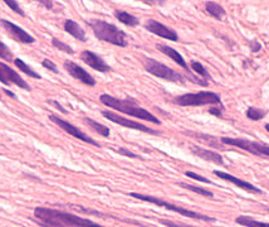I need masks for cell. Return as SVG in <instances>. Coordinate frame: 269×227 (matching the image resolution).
<instances>
[{"instance_id": "obj_1", "label": "cell", "mask_w": 269, "mask_h": 227, "mask_svg": "<svg viewBox=\"0 0 269 227\" xmlns=\"http://www.w3.org/2000/svg\"><path fill=\"white\" fill-rule=\"evenodd\" d=\"M34 221L42 227H103L88 219L45 207L34 210Z\"/></svg>"}, {"instance_id": "obj_2", "label": "cell", "mask_w": 269, "mask_h": 227, "mask_svg": "<svg viewBox=\"0 0 269 227\" xmlns=\"http://www.w3.org/2000/svg\"><path fill=\"white\" fill-rule=\"evenodd\" d=\"M100 101L102 102L105 106H109L111 107V109L117 110V111L127 114V115L134 116V118L141 119V120L148 121V123L156 124V125H160L161 124V121L158 120L155 115H152L151 112H148L147 110H145L143 107H140L138 105L134 104V100L131 99L120 100L111 96V95L103 94L100 96Z\"/></svg>"}, {"instance_id": "obj_3", "label": "cell", "mask_w": 269, "mask_h": 227, "mask_svg": "<svg viewBox=\"0 0 269 227\" xmlns=\"http://www.w3.org/2000/svg\"><path fill=\"white\" fill-rule=\"evenodd\" d=\"M88 25L93 30L96 37L103 42L111 43V44L117 45V47H126L127 37L126 33L117 28L115 24L107 23L101 19H92L88 21Z\"/></svg>"}, {"instance_id": "obj_4", "label": "cell", "mask_w": 269, "mask_h": 227, "mask_svg": "<svg viewBox=\"0 0 269 227\" xmlns=\"http://www.w3.org/2000/svg\"><path fill=\"white\" fill-rule=\"evenodd\" d=\"M130 196L134 198H137V200L145 201V202L153 203V205H156V206H158V207H165L166 210L176 212V214L182 215V216H185V217H190V219L199 220V221H204V222H217V220L214 219V217L198 214V212L190 211V210H186V209H184V207L175 206V205H172V203L166 202V201L161 200V198H158V197H153V196H146V195H141V193H134V192L130 193Z\"/></svg>"}, {"instance_id": "obj_5", "label": "cell", "mask_w": 269, "mask_h": 227, "mask_svg": "<svg viewBox=\"0 0 269 227\" xmlns=\"http://www.w3.org/2000/svg\"><path fill=\"white\" fill-rule=\"evenodd\" d=\"M175 104L179 106H203V105H219L223 106L220 96L211 91H200L196 94H185L175 97Z\"/></svg>"}, {"instance_id": "obj_6", "label": "cell", "mask_w": 269, "mask_h": 227, "mask_svg": "<svg viewBox=\"0 0 269 227\" xmlns=\"http://www.w3.org/2000/svg\"><path fill=\"white\" fill-rule=\"evenodd\" d=\"M143 66H145V70L147 71L151 75L156 76L158 78H162V80L170 81V82H176V83H185V77L182 75H180L179 72L174 71L172 68L167 67L166 64L161 63V62L156 61V59L146 58L143 61Z\"/></svg>"}, {"instance_id": "obj_7", "label": "cell", "mask_w": 269, "mask_h": 227, "mask_svg": "<svg viewBox=\"0 0 269 227\" xmlns=\"http://www.w3.org/2000/svg\"><path fill=\"white\" fill-rule=\"evenodd\" d=\"M222 143L230 145V147H237L239 149L247 150L258 157L269 158V145L262 144L258 142H252L247 139H239V138H222Z\"/></svg>"}, {"instance_id": "obj_8", "label": "cell", "mask_w": 269, "mask_h": 227, "mask_svg": "<svg viewBox=\"0 0 269 227\" xmlns=\"http://www.w3.org/2000/svg\"><path fill=\"white\" fill-rule=\"evenodd\" d=\"M50 121H53L54 124H57V125L59 126V128L62 129V130L66 131L67 134H69L71 136H74V138H77V139L82 140V142L87 143V144L93 145V147H100V144H98L97 142H96L95 139H92L91 136H88L87 134L83 133L81 129H78L77 126H74L73 124H71L69 121L64 120V119L59 118V116L57 115H49Z\"/></svg>"}, {"instance_id": "obj_9", "label": "cell", "mask_w": 269, "mask_h": 227, "mask_svg": "<svg viewBox=\"0 0 269 227\" xmlns=\"http://www.w3.org/2000/svg\"><path fill=\"white\" fill-rule=\"evenodd\" d=\"M101 114H102V115L105 116V118L107 119V120L112 121V123L119 124V125L124 126V128L134 129V130L143 131V133L152 134V135H158V134H160V131L153 130V129L148 128V126L142 125V124H140V123H136V121L129 120V119L124 118V116H120V115H117V114H115V112L109 111V110H103V111L101 112Z\"/></svg>"}, {"instance_id": "obj_10", "label": "cell", "mask_w": 269, "mask_h": 227, "mask_svg": "<svg viewBox=\"0 0 269 227\" xmlns=\"http://www.w3.org/2000/svg\"><path fill=\"white\" fill-rule=\"evenodd\" d=\"M0 82L4 85H15L28 91L30 90L26 81H24V78L19 73H16L13 68L4 63H0Z\"/></svg>"}, {"instance_id": "obj_11", "label": "cell", "mask_w": 269, "mask_h": 227, "mask_svg": "<svg viewBox=\"0 0 269 227\" xmlns=\"http://www.w3.org/2000/svg\"><path fill=\"white\" fill-rule=\"evenodd\" d=\"M0 24L3 25L4 29L9 33L11 38H14L18 42L24 43V44H32V43L35 42L34 38L29 34V33H26L25 30L21 29L20 27L15 25L11 21L5 20V19H0Z\"/></svg>"}, {"instance_id": "obj_12", "label": "cell", "mask_w": 269, "mask_h": 227, "mask_svg": "<svg viewBox=\"0 0 269 227\" xmlns=\"http://www.w3.org/2000/svg\"><path fill=\"white\" fill-rule=\"evenodd\" d=\"M64 68H66L67 72H68L72 77L81 81V82L85 83V85L91 86V87L96 85L95 78H93L92 76H91L90 73L85 70V68H82V67L78 66L77 63H74V62L66 61L64 62Z\"/></svg>"}, {"instance_id": "obj_13", "label": "cell", "mask_w": 269, "mask_h": 227, "mask_svg": "<svg viewBox=\"0 0 269 227\" xmlns=\"http://www.w3.org/2000/svg\"><path fill=\"white\" fill-rule=\"evenodd\" d=\"M145 28L148 30V32L153 33V34L158 35L161 38H165V39L172 40V42H177L179 40V37H177V33L175 30L170 29L166 25L160 23L157 20H153V19H150V20L146 21Z\"/></svg>"}, {"instance_id": "obj_14", "label": "cell", "mask_w": 269, "mask_h": 227, "mask_svg": "<svg viewBox=\"0 0 269 227\" xmlns=\"http://www.w3.org/2000/svg\"><path fill=\"white\" fill-rule=\"evenodd\" d=\"M81 59L85 62L86 64L93 68V70L98 71V72H110L111 71V67L106 63L102 58H101L98 54L93 53L91 51H83L81 53Z\"/></svg>"}, {"instance_id": "obj_15", "label": "cell", "mask_w": 269, "mask_h": 227, "mask_svg": "<svg viewBox=\"0 0 269 227\" xmlns=\"http://www.w3.org/2000/svg\"><path fill=\"white\" fill-rule=\"evenodd\" d=\"M214 174L219 177V178L224 179V181L230 182V183H233V185H235L237 187L242 188V190H244V191H248V192H252V193H257V195H262V193H263V191L259 190V188L256 187V186L251 185V183H248V182H246V181H242V179L237 178V177L232 176V174H229V173H225V172H222V171H214Z\"/></svg>"}, {"instance_id": "obj_16", "label": "cell", "mask_w": 269, "mask_h": 227, "mask_svg": "<svg viewBox=\"0 0 269 227\" xmlns=\"http://www.w3.org/2000/svg\"><path fill=\"white\" fill-rule=\"evenodd\" d=\"M190 152L193 153L194 155H196V157L204 159V161L213 162V163L219 164V166H223V164H224V159H223L222 155L218 154V153L215 152H211V150L205 149V148L198 147V145H191Z\"/></svg>"}, {"instance_id": "obj_17", "label": "cell", "mask_w": 269, "mask_h": 227, "mask_svg": "<svg viewBox=\"0 0 269 227\" xmlns=\"http://www.w3.org/2000/svg\"><path fill=\"white\" fill-rule=\"evenodd\" d=\"M64 30L67 33H69L71 35H73L76 39L81 40V42H86L87 37H86V32L83 30V28L77 23V21L72 20V19H67L64 21Z\"/></svg>"}, {"instance_id": "obj_18", "label": "cell", "mask_w": 269, "mask_h": 227, "mask_svg": "<svg viewBox=\"0 0 269 227\" xmlns=\"http://www.w3.org/2000/svg\"><path fill=\"white\" fill-rule=\"evenodd\" d=\"M115 16L119 19L121 23H124L125 25H129V27H134V25H137L140 21L138 19L136 18L132 14L127 13V11H122V10H116L115 11Z\"/></svg>"}, {"instance_id": "obj_19", "label": "cell", "mask_w": 269, "mask_h": 227, "mask_svg": "<svg viewBox=\"0 0 269 227\" xmlns=\"http://www.w3.org/2000/svg\"><path fill=\"white\" fill-rule=\"evenodd\" d=\"M205 8L206 10H208V13L215 19H218V20H222V19L224 18L225 10L220 4L215 3V1H208V3L205 4Z\"/></svg>"}, {"instance_id": "obj_20", "label": "cell", "mask_w": 269, "mask_h": 227, "mask_svg": "<svg viewBox=\"0 0 269 227\" xmlns=\"http://www.w3.org/2000/svg\"><path fill=\"white\" fill-rule=\"evenodd\" d=\"M235 222L246 227H269V224H267V222L257 221V220H254L253 217H249V216L237 217Z\"/></svg>"}, {"instance_id": "obj_21", "label": "cell", "mask_w": 269, "mask_h": 227, "mask_svg": "<svg viewBox=\"0 0 269 227\" xmlns=\"http://www.w3.org/2000/svg\"><path fill=\"white\" fill-rule=\"evenodd\" d=\"M85 123L87 124L91 129H93L96 133L100 134L101 136H105V138H109L110 136V129L106 125H102V124L97 123V121L90 118H85Z\"/></svg>"}, {"instance_id": "obj_22", "label": "cell", "mask_w": 269, "mask_h": 227, "mask_svg": "<svg viewBox=\"0 0 269 227\" xmlns=\"http://www.w3.org/2000/svg\"><path fill=\"white\" fill-rule=\"evenodd\" d=\"M177 185H179L180 187L186 188V190L191 191V192H195V193H198V195L204 196V197H209V198L214 197L213 192H210V191L205 190V188H203V187H196V186H193V185H187V183H184V182H179Z\"/></svg>"}, {"instance_id": "obj_23", "label": "cell", "mask_w": 269, "mask_h": 227, "mask_svg": "<svg viewBox=\"0 0 269 227\" xmlns=\"http://www.w3.org/2000/svg\"><path fill=\"white\" fill-rule=\"evenodd\" d=\"M14 63H15V66L18 67V68L21 71V72L25 73V75L30 76V77H33V78H37V80H39V78H40V76L38 75V73L35 72L34 70H32V68H30V66H28V64H26L25 62L21 61L20 58L14 59Z\"/></svg>"}, {"instance_id": "obj_24", "label": "cell", "mask_w": 269, "mask_h": 227, "mask_svg": "<svg viewBox=\"0 0 269 227\" xmlns=\"http://www.w3.org/2000/svg\"><path fill=\"white\" fill-rule=\"evenodd\" d=\"M267 111H264V110L261 109H257V107H249L248 110H247V116H248V119H251V120H262V119L266 116Z\"/></svg>"}, {"instance_id": "obj_25", "label": "cell", "mask_w": 269, "mask_h": 227, "mask_svg": "<svg viewBox=\"0 0 269 227\" xmlns=\"http://www.w3.org/2000/svg\"><path fill=\"white\" fill-rule=\"evenodd\" d=\"M190 67H191V70L195 71V72L198 73V75H200L201 77L210 80V75H209V72L206 71V68L201 63H199V62H196V61H193L190 63Z\"/></svg>"}, {"instance_id": "obj_26", "label": "cell", "mask_w": 269, "mask_h": 227, "mask_svg": "<svg viewBox=\"0 0 269 227\" xmlns=\"http://www.w3.org/2000/svg\"><path fill=\"white\" fill-rule=\"evenodd\" d=\"M52 44L54 45L56 48H58V49H61V51L66 52V53H68V54H73L74 53L73 49L71 48V45H68L67 43H64V42H61V40L57 39V38H53Z\"/></svg>"}, {"instance_id": "obj_27", "label": "cell", "mask_w": 269, "mask_h": 227, "mask_svg": "<svg viewBox=\"0 0 269 227\" xmlns=\"http://www.w3.org/2000/svg\"><path fill=\"white\" fill-rule=\"evenodd\" d=\"M0 58L5 59V61H8V62L14 61L13 53H11L10 49H9L3 42H0Z\"/></svg>"}, {"instance_id": "obj_28", "label": "cell", "mask_w": 269, "mask_h": 227, "mask_svg": "<svg viewBox=\"0 0 269 227\" xmlns=\"http://www.w3.org/2000/svg\"><path fill=\"white\" fill-rule=\"evenodd\" d=\"M4 3H5L6 5L9 6V8L13 9V10L15 11V13L20 14L21 16H25V13H24L23 9H21L20 6L18 5V3H16V1H14V0H4Z\"/></svg>"}, {"instance_id": "obj_29", "label": "cell", "mask_w": 269, "mask_h": 227, "mask_svg": "<svg viewBox=\"0 0 269 227\" xmlns=\"http://www.w3.org/2000/svg\"><path fill=\"white\" fill-rule=\"evenodd\" d=\"M185 176L186 177H190V178L195 179V181H199V182H203V183H208V185H213V182L210 181V179L205 178V177L203 176H199V174L194 173V172H185Z\"/></svg>"}, {"instance_id": "obj_30", "label": "cell", "mask_w": 269, "mask_h": 227, "mask_svg": "<svg viewBox=\"0 0 269 227\" xmlns=\"http://www.w3.org/2000/svg\"><path fill=\"white\" fill-rule=\"evenodd\" d=\"M42 66H44V68H47V70H49L50 72L53 73H58V67H57V64L54 63V62H52L50 59H43L42 62Z\"/></svg>"}, {"instance_id": "obj_31", "label": "cell", "mask_w": 269, "mask_h": 227, "mask_svg": "<svg viewBox=\"0 0 269 227\" xmlns=\"http://www.w3.org/2000/svg\"><path fill=\"white\" fill-rule=\"evenodd\" d=\"M117 152L120 153L121 155H125V157H129V158H138V159H141V157H138L137 154H134V153H131L130 150H127L126 148H120Z\"/></svg>"}, {"instance_id": "obj_32", "label": "cell", "mask_w": 269, "mask_h": 227, "mask_svg": "<svg viewBox=\"0 0 269 227\" xmlns=\"http://www.w3.org/2000/svg\"><path fill=\"white\" fill-rule=\"evenodd\" d=\"M161 224L165 225L167 227H195V226H189V225H180V224H175V222L171 221H165V220H161Z\"/></svg>"}, {"instance_id": "obj_33", "label": "cell", "mask_w": 269, "mask_h": 227, "mask_svg": "<svg viewBox=\"0 0 269 227\" xmlns=\"http://www.w3.org/2000/svg\"><path fill=\"white\" fill-rule=\"evenodd\" d=\"M222 106H215V107H211L210 110H209V112L210 114H213V115L218 116V118H223V114H222Z\"/></svg>"}, {"instance_id": "obj_34", "label": "cell", "mask_w": 269, "mask_h": 227, "mask_svg": "<svg viewBox=\"0 0 269 227\" xmlns=\"http://www.w3.org/2000/svg\"><path fill=\"white\" fill-rule=\"evenodd\" d=\"M48 102H49V104H52V105H54V106H56L57 109L59 110V111H61V112H63V114H67V112H68V111H67L66 109H64L63 106H62L61 104H59L58 101H56V100H49V101H48Z\"/></svg>"}, {"instance_id": "obj_35", "label": "cell", "mask_w": 269, "mask_h": 227, "mask_svg": "<svg viewBox=\"0 0 269 227\" xmlns=\"http://www.w3.org/2000/svg\"><path fill=\"white\" fill-rule=\"evenodd\" d=\"M40 4H45V6H47V8H52V1H44V0H42V1H40Z\"/></svg>"}, {"instance_id": "obj_36", "label": "cell", "mask_w": 269, "mask_h": 227, "mask_svg": "<svg viewBox=\"0 0 269 227\" xmlns=\"http://www.w3.org/2000/svg\"><path fill=\"white\" fill-rule=\"evenodd\" d=\"M4 92H5V94H8L10 97H13V99H16L15 95H14L13 92H10V91H9V90H4Z\"/></svg>"}, {"instance_id": "obj_37", "label": "cell", "mask_w": 269, "mask_h": 227, "mask_svg": "<svg viewBox=\"0 0 269 227\" xmlns=\"http://www.w3.org/2000/svg\"><path fill=\"white\" fill-rule=\"evenodd\" d=\"M266 130L269 133V124H266Z\"/></svg>"}, {"instance_id": "obj_38", "label": "cell", "mask_w": 269, "mask_h": 227, "mask_svg": "<svg viewBox=\"0 0 269 227\" xmlns=\"http://www.w3.org/2000/svg\"><path fill=\"white\" fill-rule=\"evenodd\" d=\"M268 211H269V209H268Z\"/></svg>"}]
</instances>
